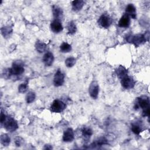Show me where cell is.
Segmentation results:
<instances>
[{
	"mask_svg": "<svg viewBox=\"0 0 150 150\" xmlns=\"http://www.w3.org/2000/svg\"><path fill=\"white\" fill-rule=\"evenodd\" d=\"M146 35H141V34H137L136 35H130L127 37V40L129 43H133L135 46H138L139 45L143 44L146 40Z\"/></svg>",
	"mask_w": 150,
	"mask_h": 150,
	"instance_id": "1",
	"label": "cell"
},
{
	"mask_svg": "<svg viewBox=\"0 0 150 150\" xmlns=\"http://www.w3.org/2000/svg\"><path fill=\"white\" fill-rule=\"evenodd\" d=\"M3 124L4 128L11 132L15 131L18 128L17 122L11 117H6Z\"/></svg>",
	"mask_w": 150,
	"mask_h": 150,
	"instance_id": "2",
	"label": "cell"
},
{
	"mask_svg": "<svg viewBox=\"0 0 150 150\" xmlns=\"http://www.w3.org/2000/svg\"><path fill=\"white\" fill-rule=\"evenodd\" d=\"M66 107V105L62 101L59 100H54L51 106H50V111L53 112L59 113L62 112Z\"/></svg>",
	"mask_w": 150,
	"mask_h": 150,
	"instance_id": "3",
	"label": "cell"
},
{
	"mask_svg": "<svg viewBox=\"0 0 150 150\" xmlns=\"http://www.w3.org/2000/svg\"><path fill=\"white\" fill-rule=\"evenodd\" d=\"M12 75L18 76L22 74L24 71L23 64L21 61H16L13 63L12 68L10 69Z\"/></svg>",
	"mask_w": 150,
	"mask_h": 150,
	"instance_id": "4",
	"label": "cell"
},
{
	"mask_svg": "<svg viewBox=\"0 0 150 150\" xmlns=\"http://www.w3.org/2000/svg\"><path fill=\"white\" fill-rule=\"evenodd\" d=\"M112 19L107 14H103L99 18L98 23L100 26L104 28H108L112 23Z\"/></svg>",
	"mask_w": 150,
	"mask_h": 150,
	"instance_id": "5",
	"label": "cell"
},
{
	"mask_svg": "<svg viewBox=\"0 0 150 150\" xmlns=\"http://www.w3.org/2000/svg\"><path fill=\"white\" fill-rule=\"evenodd\" d=\"M138 103L137 105V109L138 107H141L143 111L149 109V100L147 96H141L138 98Z\"/></svg>",
	"mask_w": 150,
	"mask_h": 150,
	"instance_id": "6",
	"label": "cell"
},
{
	"mask_svg": "<svg viewBox=\"0 0 150 150\" xmlns=\"http://www.w3.org/2000/svg\"><path fill=\"white\" fill-rule=\"evenodd\" d=\"M135 82L134 79L131 76H128V75L122 78L121 80V85L124 88L126 89H130L133 88L135 86Z\"/></svg>",
	"mask_w": 150,
	"mask_h": 150,
	"instance_id": "7",
	"label": "cell"
},
{
	"mask_svg": "<svg viewBox=\"0 0 150 150\" xmlns=\"http://www.w3.org/2000/svg\"><path fill=\"white\" fill-rule=\"evenodd\" d=\"M64 81V75L61 71L60 70L58 69L56 72L54 79H53V83L54 86L59 87L63 85Z\"/></svg>",
	"mask_w": 150,
	"mask_h": 150,
	"instance_id": "8",
	"label": "cell"
},
{
	"mask_svg": "<svg viewBox=\"0 0 150 150\" xmlns=\"http://www.w3.org/2000/svg\"><path fill=\"white\" fill-rule=\"evenodd\" d=\"M88 92L93 98L96 99L97 98L99 92V86L96 81H93L91 83L88 88Z\"/></svg>",
	"mask_w": 150,
	"mask_h": 150,
	"instance_id": "9",
	"label": "cell"
},
{
	"mask_svg": "<svg viewBox=\"0 0 150 150\" xmlns=\"http://www.w3.org/2000/svg\"><path fill=\"white\" fill-rule=\"evenodd\" d=\"M50 28L52 30L54 33H59L63 29V27L60 21L56 19H54L51 22Z\"/></svg>",
	"mask_w": 150,
	"mask_h": 150,
	"instance_id": "10",
	"label": "cell"
},
{
	"mask_svg": "<svg viewBox=\"0 0 150 150\" xmlns=\"http://www.w3.org/2000/svg\"><path fill=\"white\" fill-rule=\"evenodd\" d=\"M74 138V131L73 130L69 128H67L63 133V140L64 142H71Z\"/></svg>",
	"mask_w": 150,
	"mask_h": 150,
	"instance_id": "11",
	"label": "cell"
},
{
	"mask_svg": "<svg viewBox=\"0 0 150 150\" xmlns=\"http://www.w3.org/2000/svg\"><path fill=\"white\" fill-rule=\"evenodd\" d=\"M130 25V17L124 13L118 22V26L121 28H128Z\"/></svg>",
	"mask_w": 150,
	"mask_h": 150,
	"instance_id": "12",
	"label": "cell"
},
{
	"mask_svg": "<svg viewBox=\"0 0 150 150\" xmlns=\"http://www.w3.org/2000/svg\"><path fill=\"white\" fill-rule=\"evenodd\" d=\"M54 61V56L52 53L46 52L43 57V62L46 66H50Z\"/></svg>",
	"mask_w": 150,
	"mask_h": 150,
	"instance_id": "13",
	"label": "cell"
},
{
	"mask_svg": "<svg viewBox=\"0 0 150 150\" xmlns=\"http://www.w3.org/2000/svg\"><path fill=\"white\" fill-rule=\"evenodd\" d=\"M125 13L127 14L129 17H131L133 19H135L137 16L136 9L132 4H128L125 8Z\"/></svg>",
	"mask_w": 150,
	"mask_h": 150,
	"instance_id": "14",
	"label": "cell"
},
{
	"mask_svg": "<svg viewBox=\"0 0 150 150\" xmlns=\"http://www.w3.org/2000/svg\"><path fill=\"white\" fill-rule=\"evenodd\" d=\"M84 4V1H82V0L73 1L71 2L72 10L74 12H78L81 9Z\"/></svg>",
	"mask_w": 150,
	"mask_h": 150,
	"instance_id": "15",
	"label": "cell"
},
{
	"mask_svg": "<svg viewBox=\"0 0 150 150\" xmlns=\"http://www.w3.org/2000/svg\"><path fill=\"white\" fill-rule=\"evenodd\" d=\"M53 16L56 20L60 21L63 17V11L62 9L56 5L53 6Z\"/></svg>",
	"mask_w": 150,
	"mask_h": 150,
	"instance_id": "16",
	"label": "cell"
},
{
	"mask_svg": "<svg viewBox=\"0 0 150 150\" xmlns=\"http://www.w3.org/2000/svg\"><path fill=\"white\" fill-rule=\"evenodd\" d=\"M116 73H117V75L118 76V77L121 79L122 78H123L124 77H125L127 75L128 71L122 66H120L116 70Z\"/></svg>",
	"mask_w": 150,
	"mask_h": 150,
	"instance_id": "17",
	"label": "cell"
},
{
	"mask_svg": "<svg viewBox=\"0 0 150 150\" xmlns=\"http://www.w3.org/2000/svg\"><path fill=\"white\" fill-rule=\"evenodd\" d=\"M46 45L40 41H37L35 44V48L39 53H43L46 49Z\"/></svg>",
	"mask_w": 150,
	"mask_h": 150,
	"instance_id": "18",
	"label": "cell"
},
{
	"mask_svg": "<svg viewBox=\"0 0 150 150\" xmlns=\"http://www.w3.org/2000/svg\"><path fill=\"white\" fill-rule=\"evenodd\" d=\"M93 134V131L88 127H84L82 129V135L84 139H88Z\"/></svg>",
	"mask_w": 150,
	"mask_h": 150,
	"instance_id": "19",
	"label": "cell"
},
{
	"mask_svg": "<svg viewBox=\"0 0 150 150\" xmlns=\"http://www.w3.org/2000/svg\"><path fill=\"white\" fill-rule=\"evenodd\" d=\"M67 30H68V33L70 35H73L76 33L77 28L75 23H74L73 21H70L68 23L67 25Z\"/></svg>",
	"mask_w": 150,
	"mask_h": 150,
	"instance_id": "20",
	"label": "cell"
},
{
	"mask_svg": "<svg viewBox=\"0 0 150 150\" xmlns=\"http://www.w3.org/2000/svg\"><path fill=\"white\" fill-rule=\"evenodd\" d=\"M60 51L63 53H68L71 50V46L66 42H63L60 46Z\"/></svg>",
	"mask_w": 150,
	"mask_h": 150,
	"instance_id": "21",
	"label": "cell"
},
{
	"mask_svg": "<svg viewBox=\"0 0 150 150\" xmlns=\"http://www.w3.org/2000/svg\"><path fill=\"white\" fill-rule=\"evenodd\" d=\"M11 139L8 134H4L1 136V143L4 146H8L10 143Z\"/></svg>",
	"mask_w": 150,
	"mask_h": 150,
	"instance_id": "22",
	"label": "cell"
},
{
	"mask_svg": "<svg viewBox=\"0 0 150 150\" xmlns=\"http://www.w3.org/2000/svg\"><path fill=\"white\" fill-rule=\"evenodd\" d=\"M76 63V59L71 57H69L66 59L65 60V64L67 67H73Z\"/></svg>",
	"mask_w": 150,
	"mask_h": 150,
	"instance_id": "23",
	"label": "cell"
},
{
	"mask_svg": "<svg viewBox=\"0 0 150 150\" xmlns=\"http://www.w3.org/2000/svg\"><path fill=\"white\" fill-rule=\"evenodd\" d=\"M1 32H2V35L4 37H7L9 35V34L11 33L12 29L9 26H5V27L2 28Z\"/></svg>",
	"mask_w": 150,
	"mask_h": 150,
	"instance_id": "24",
	"label": "cell"
},
{
	"mask_svg": "<svg viewBox=\"0 0 150 150\" xmlns=\"http://www.w3.org/2000/svg\"><path fill=\"white\" fill-rule=\"evenodd\" d=\"M35 98V94L33 92H29L26 96V100L28 103H31Z\"/></svg>",
	"mask_w": 150,
	"mask_h": 150,
	"instance_id": "25",
	"label": "cell"
},
{
	"mask_svg": "<svg viewBox=\"0 0 150 150\" xmlns=\"http://www.w3.org/2000/svg\"><path fill=\"white\" fill-rule=\"evenodd\" d=\"M131 129L132 132L137 135L139 134V133L141 132V128L138 124H132Z\"/></svg>",
	"mask_w": 150,
	"mask_h": 150,
	"instance_id": "26",
	"label": "cell"
},
{
	"mask_svg": "<svg viewBox=\"0 0 150 150\" xmlns=\"http://www.w3.org/2000/svg\"><path fill=\"white\" fill-rule=\"evenodd\" d=\"M27 89H28L27 83L21 84L18 87V91H19V92L22 93L26 92L27 91Z\"/></svg>",
	"mask_w": 150,
	"mask_h": 150,
	"instance_id": "27",
	"label": "cell"
},
{
	"mask_svg": "<svg viewBox=\"0 0 150 150\" xmlns=\"http://www.w3.org/2000/svg\"><path fill=\"white\" fill-rule=\"evenodd\" d=\"M6 118V116L5 115V114L3 113L2 111H1V124H3Z\"/></svg>",
	"mask_w": 150,
	"mask_h": 150,
	"instance_id": "28",
	"label": "cell"
},
{
	"mask_svg": "<svg viewBox=\"0 0 150 150\" xmlns=\"http://www.w3.org/2000/svg\"><path fill=\"white\" fill-rule=\"evenodd\" d=\"M49 146H50L49 145H46L45 147L44 148V149H52V147L51 146L49 147Z\"/></svg>",
	"mask_w": 150,
	"mask_h": 150,
	"instance_id": "29",
	"label": "cell"
}]
</instances>
